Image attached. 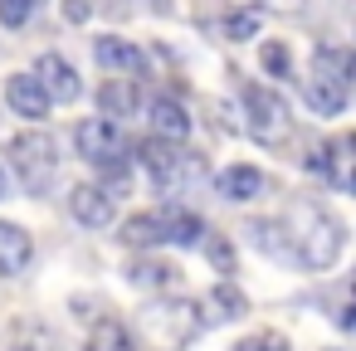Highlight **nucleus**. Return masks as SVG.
I'll return each instance as SVG.
<instances>
[{"instance_id": "393cba45", "label": "nucleus", "mask_w": 356, "mask_h": 351, "mask_svg": "<svg viewBox=\"0 0 356 351\" xmlns=\"http://www.w3.org/2000/svg\"><path fill=\"white\" fill-rule=\"evenodd\" d=\"M30 10H35V0H0V25H6V30H20V25L30 20Z\"/></svg>"}, {"instance_id": "7ed1b4c3", "label": "nucleus", "mask_w": 356, "mask_h": 351, "mask_svg": "<svg viewBox=\"0 0 356 351\" xmlns=\"http://www.w3.org/2000/svg\"><path fill=\"white\" fill-rule=\"evenodd\" d=\"M10 166H15V176H20V186L30 195H44L54 186V176H59V147H54V137L49 132H20V137H10Z\"/></svg>"}, {"instance_id": "f257e3e1", "label": "nucleus", "mask_w": 356, "mask_h": 351, "mask_svg": "<svg viewBox=\"0 0 356 351\" xmlns=\"http://www.w3.org/2000/svg\"><path fill=\"white\" fill-rule=\"evenodd\" d=\"M283 229H288V259H293V263L322 273V268H332V263L341 259L346 234H341V220H337L327 205L298 200V205L283 215Z\"/></svg>"}, {"instance_id": "cd10ccee", "label": "nucleus", "mask_w": 356, "mask_h": 351, "mask_svg": "<svg viewBox=\"0 0 356 351\" xmlns=\"http://www.w3.org/2000/svg\"><path fill=\"white\" fill-rule=\"evenodd\" d=\"M64 15H69L74 25H83V20L93 15V0H69V6H64Z\"/></svg>"}, {"instance_id": "2eb2a0df", "label": "nucleus", "mask_w": 356, "mask_h": 351, "mask_svg": "<svg viewBox=\"0 0 356 351\" xmlns=\"http://www.w3.org/2000/svg\"><path fill=\"white\" fill-rule=\"evenodd\" d=\"M118 239L132 244V249H156V244H166V210H137V215H127Z\"/></svg>"}, {"instance_id": "bb28decb", "label": "nucleus", "mask_w": 356, "mask_h": 351, "mask_svg": "<svg viewBox=\"0 0 356 351\" xmlns=\"http://www.w3.org/2000/svg\"><path fill=\"white\" fill-rule=\"evenodd\" d=\"M234 351H288V341H283L278 332H259V336H249V341H239Z\"/></svg>"}, {"instance_id": "f3484780", "label": "nucleus", "mask_w": 356, "mask_h": 351, "mask_svg": "<svg viewBox=\"0 0 356 351\" xmlns=\"http://www.w3.org/2000/svg\"><path fill=\"white\" fill-rule=\"evenodd\" d=\"M147 122H152V132L166 137V142H186V137H191V117H186V108H181L176 98H152V103H147Z\"/></svg>"}, {"instance_id": "ddd939ff", "label": "nucleus", "mask_w": 356, "mask_h": 351, "mask_svg": "<svg viewBox=\"0 0 356 351\" xmlns=\"http://www.w3.org/2000/svg\"><path fill=\"white\" fill-rule=\"evenodd\" d=\"M35 74H40V83L49 88V98H54V103H74V98L83 93V83H79L74 64H69L64 54H40V59H35Z\"/></svg>"}, {"instance_id": "6e6552de", "label": "nucleus", "mask_w": 356, "mask_h": 351, "mask_svg": "<svg viewBox=\"0 0 356 351\" xmlns=\"http://www.w3.org/2000/svg\"><path fill=\"white\" fill-rule=\"evenodd\" d=\"M307 171L327 176L332 186H341V190H351V195H356V132H346V137H337V142L317 147V152L307 156Z\"/></svg>"}, {"instance_id": "9b49d317", "label": "nucleus", "mask_w": 356, "mask_h": 351, "mask_svg": "<svg viewBox=\"0 0 356 351\" xmlns=\"http://www.w3.org/2000/svg\"><path fill=\"white\" fill-rule=\"evenodd\" d=\"M6 351H64V336L44 317H15L6 327Z\"/></svg>"}, {"instance_id": "aec40b11", "label": "nucleus", "mask_w": 356, "mask_h": 351, "mask_svg": "<svg viewBox=\"0 0 356 351\" xmlns=\"http://www.w3.org/2000/svg\"><path fill=\"white\" fill-rule=\"evenodd\" d=\"M166 239L181 249H200L205 244V220L191 210H166Z\"/></svg>"}, {"instance_id": "dca6fc26", "label": "nucleus", "mask_w": 356, "mask_h": 351, "mask_svg": "<svg viewBox=\"0 0 356 351\" xmlns=\"http://www.w3.org/2000/svg\"><path fill=\"white\" fill-rule=\"evenodd\" d=\"M93 54H98V64L113 69V74H142V69H147V54H142L132 40H118V35H103V40L93 44Z\"/></svg>"}, {"instance_id": "39448f33", "label": "nucleus", "mask_w": 356, "mask_h": 351, "mask_svg": "<svg viewBox=\"0 0 356 351\" xmlns=\"http://www.w3.org/2000/svg\"><path fill=\"white\" fill-rule=\"evenodd\" d=\"M302 103L317 113V117H337L346 108V79H341V54L322 49L312 74L302 79Z\"/></svg>"}, {"instance_id": "f8f14e48", "label": "nucleus", "mask_w": 356, "mask_h": 351, "mask_svg": "<svg viewBox=\"0 0 356 351\" xmlns=\"http://www.w3.org/2000/svg\"><path fill=\"white\" fill-rule=\"evenodd\" d=\"M30 263H35V239H30V229L0 220V278H20Z\"/></svg>"}, {"instance_id": "5701e85b", "label": "nucleus", "mask_w": 356, "mask_h": 351, "mask_svg": "<svg viewBox=\"0 0 356 351\" xmlns=\"http://www.w3.org/2000/svg\"><path fill=\"white\" fill-rule=\"evenodd\" d=\"M205 302L215 307V317H239V312H244V293H239V288H229V278H225Z\"/></svg>"}, {"instance_id": "c85d7f7f", "label": "nucleus", "mask_w": 356, "mask_h": 351, "mask_svg": "<svg viewBox=\"0 0 356 351\" xmlns=\"http://www.w3.org/2000/svg\"><path fill=\"white\" fill-rule=\"evenodd\" d=\"M341 327H356V288H351V302H346V312H341Z\"/></svg>"}, {"instance_id": "f03ea898", "label": "nucleus", "mask_w": 356, "mask_h": 351, "mask_svg": "<svg viewBox=\"0 0 356 351\" xmlns=\"http://www.w3.org/2000/svg\"><path fill=\"white\" fill-rule=\"evenodd\" d=\"M200 327H205V317H200L195 297H152L137 312V332L152 351H186L200 336Z\"/></svg>"}, {"instance_id": "c756f323", "label": "nucleus", "mask_w": 356, "mask_h": 351, "mask_svg": "<svg viewBox=\"0 0 356 351\" xmlns=\"http://www.w3.org/2000/svg\"><path fill=\"white\" fill-rule=\"evenodd\" d=\"M0 200H6V171H0Z\"/></svg>"}, {"instance_id": "423d86ee", "label": "nucleus", "mask_w": 356, "mask_h": 351, "mask_svg": "<svg viewBox=\"0 0 356 351\" xmlns=\"http://www.w3.org/2000/svg\"><path fill=\"white\" fill-rule=\"evenodd\" d=\"M137 161L152 171L156 186H176L181 176H205V161H195L191 152H181V142H166V137H156V132L137 147Z\"/></svg>"}, {"instance_id": "9d476101", "label": "nucleus", "mask_w": 356, "mask_h": 351, "mask_svg": "<svg viewBox=\"0 0 356 351\" xmlns=\"http://www.w3.org/2000/svg\"><path fill=\"white\" fill-rule=\"evenodd\" d=\"M113 210H118V200L108 195V186H74L69 190V215L83 229H108L113 225Z\"/></svg>"}, {"instance_id": "1a4fd4ad", "label": "nucleus", "mask_w": 356, "mask_h": 351, "mask_svg": "<svg viewBox=\"0 0 356 351\" xmlns=\"http://www.w3.org/2000/svg\"><path fill=\"white\" fill-rule=\"evenodd\" d=\"M49 88L40 83V74H10L6 79V108L25 122H44L49 117Z\"/></svg>"}, {"instance_id": "4468645a", "label": "nucleus", "mask_w": 356, "mask_h": 351, "mask_svg": "<svg viewBox=\"0 0 356 351\" xmlns=\"http://www.w3.org/2000/svg\"><path fill=\"white\" fill-rule=\"evenodd\" d=\"M215 190L225 195V200H234V205H249V200H259L264 195V171L259 166H225L220 176H215Z\"/></svg>"}, {"instance_id": "412c9836", "label": "nucleus", "mask_w": 356, "mask_h": 351, "mask_svg": "<svg viewBox=\"0 0 356 351\" xmlns=\"http://www.w3.org/2000/svg\"><path fill=\"white\" fill-rule=\"evenodd\" d=\"M259 64H264V74H273V79H288V74H293V54H288L283 40H264Z\"/></svg>"}, {"instance_id": "a878e982", "label": "nucleus", "mask_w": 356, "mask_h": 351, "mask_svg": "<svg viewBox=\"0 0 356 351\" xmlns=\"http://www.w3.org/2000/svg\"><path fill=\"white\" fill-rule=\"evenodd\" d=\"M254 30H259V10L229 15V25H225V35H229V40H254Z\"/></svg>"}, {"instance_id": "b1692460", "label": "nucleus", "mask_w": 356, "mask_h": 351, "mask_svg": "<svg viewBox=\"0 0 356 351\" xmlns=\"http://www.w3.org/2000/svg\"><path fill=\"white\" fill-rule=\"evenodd\" d=\"M205 254H210V263H215V273H234V249H229V239H220V234H205Z\"/></svg>"}, {"instance_id": "4be33fe9", "label": "nucleus", "mask_w": 356, "mask_h": 351, "mask_svg": "<svg viewBox=\"0 0 356 351\" xmlns=\"http://www.w3.org/2000/svg\"><path fill=\"white\" fill-rule=\"evenodd\" d=\"M132 283L137 288H166V283H176V268L156 263V259H142V263H132Z\"/></svg>"}, {"instance_id": "a211bd4d", "label": "nucleus", "mask_w": 356, "mask_h": 351, "mask_svg": "<svg viewBox=\"0 0 356 351\" xmlns=\"http://www.w3.org/2000/svg\"><path fill=\"white\" fill-rule=\"evenodd\" d=\"M98 108H103V117H137V108H142V98H137V83L132 79H122V74H113L108 83H103V93H98Z\"/></svg>"}, {"instance_id": "20e7f679", "label": "nucleus", "mask_w": 356, "mask_h": 351, "mask_svg": "<svg viewBox=\"0 0 356 351\" xmlns=\"http://www.w3.org/2000/svg\"><path fill=\"white\" fill-rule=\"evenodd\" d=\"M74 142H79V156L88 161V166H98V171H108V166H127V156L137 152L132 142H127V127L118 122V117H88V122H79V132H74Z\"/></svg>"}, {"instance_id": "0eeeda50", "label": "nucleus", "mask_w": 356, "mask_h": 351, "mask_svg": "<svg viewBox=\"0 0 356 351\" xmlns=\"http://www.w3.org/2000/svg\"><path fill=\"white\" fill-rule=\"evenodd\" d=\"M244 113H249V132H254L259 142H283V137H288V103H283L273 88L249 83V88H244Z\"/></svg>"}, {"instance_id": "6ab92c4d", "label": "nucleus", "mask_w": 356, "mask_h": 351, "mask_svg": "<svg viewBox=\"0 0 356 351\" xmlns=\"http://www.w3.org/2000/svg\"><path fill=\"white\" fill-rule=\"evenodd\" d=\"M83 351H137V341H132V332L118 317H98L88 341H83Z\"/></svg>"}]
</instances>
